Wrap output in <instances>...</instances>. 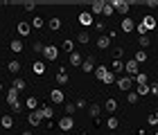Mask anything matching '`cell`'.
Returning <instances> with one entry per match:
<instances>
[{"label":"cell","mask_w":158,"mask_h":135,"mask_svg":"<svg viewBox=\"0 0 158 135\" xmlns=\"http://www.w3.org/2000/svg\"><path fill=\"white\" fill-rule=\"evenodd\" d=\"M106 72H109V68H106V66H97V68H95V79L102 81L104 77H106Z\"/></svg>","instance_id":"26"},{"label":"cell","mask_w":158,"mask_h":135,"mask_svg":"<svg viewBox=\"0 0 158 135\" xmlns=\"http://www.w3.org/2000/svg\"><path fill=\"white\" fill-rule=\"evenodd\" d=\"M30 25L34 27V30H41V27L45 25V20H43L41 16H36V18H32V23H30Z\"/></svg>","instance_id":"32"},{"label":"cell","mask_w":158,"mask_h":135,"mask_svg":"<svg viewBox=\"0 0 158 135\" xmlns=\"http://www.w3.org/2000/svg\"><path fill=\"white\" fill-rule=\"evenodd\" d=\"M77 20H79V25L90 27V25H93V14H90V11H81V14L77 16Z\"/></svg>","instance_id":"7"},{"label":"cell","mask_w":158,"mask_h":135,"mask_svg":"<svg viewBox=\"0 0 158 135\" xmlns=\"http://www.w3.org/2000/svg\"><path fill=\"white\" fill-rule=\"evenodd\" d=\"M138 66H140V63L135 61V59H131V61H127V63H124V70L129 72V77H135V74L140 72V70H138Z\"/></svg>","instance_id":"5"},{"label":"cell","mask_w":158,"mask_h":135,"mask_svg":"<svg viewBox=\"0 0 158 135\" xmlns=\"http://www.w3.org/2000/svg\"><path fill=\"white\" fill-rule=\"evenodd\" d=\"M138 43H140V47H142V50H145V47L152 45V41H149V36H140V38H138Z\"/></svg>","instance_id":"41"},{"label":"cell","mask_w":158,"mask_h":135,"mask_svg":"<svg viewBox=\"0 0 158 135\" xmlns=\"http://www.w3.org/2000/svg\"><path fill=\"white\" fill-rule=\"evenodd\" d=\"M50 101H52V104H63V101H66V97H63V90H59V88L52 90V92H50Z\"/></svg>","instance_id":"9"},{"label":"cell","mask_w":158,"mask_h":135,"mask_svg":"<svg viewBox=\"0 0 158 135\" xmlns=\"http://www.w3.org/2000/svg\"><path fill=\"white\" fill-rule=\"evenodd\" d=\"M23 9H25V11H34V5H32V2H27V5L23 7Z\"/></svg>","instance_id":"50"},{"label":"cell","mask_w":158,"mask_h":135,"mask_svg":"<svg viewBox=\"0 0 158 135\" xmlns=\"http://www.w3.org/2000/svg\"><path fill=\"white\" fill-rule=\"evenodd\" d=\"M95 30H97V32L104 30V23H102V20H97V23H95Z\"/></svg>","instance_id":"49"},{"label":"cell","mask_w":158,"mask_h":135,"mask_svg":"<svg viewBox=\"0 0 158 135\" xmlns=\"http://www.w3.org/2000/svg\"><path fill=\"white\" fill-rule=\"evenodd\" d=\"M113 81H118V79H115V74H113V72H111V70H109V72H106V77H104V79H102V83H106V86H111V83H113Z\"/></svg>","instance_id":"36"},{"label":"cell","mask_w":158,"mask_h":135,"mask_svg":"<svg viewBox=\"0 0 158 135\" xmlns=\"http://www.w3.org/2000/svg\"><path fill=\"white\" fill-rule=\"evenodd\" d=\"M16 101H18V90L11 86L9 90H7V104H9V106H14Z\"/></svg>","instance_id":"16"},{"label":"cell","mask_w":158,"mask_h":135,"mask_svg":"<svg viewBox=\"0 0 158 135\" xmlns=\"http://www.w3.org/2000/svg\"><path fill=\"white\" fill-rule=\"evenodd\" d=\"M149 90H152V95H158V83H152V86H149Z\"/></svg>","instance_id":"48"},{"label":"cell","mask_w":158,"mask_h":135,"mask_svg":"<svg viewBox=\"0 0 158 135\" xmlns=\"http://www.w3.org/2000/svg\"><path fill=\"white\" fill-rule=\"evenodd\" d=\"M61 47L66 50L68 54H73V52H75V43H73V41H70V38H68V41H63V45H61Z\"/></svg>","instance_id":"34"},{"label":"cell","mask_w":158,"mask_h":135,"mask_svg":"<svg viewBox=\"0 0 158 135\" xmlns=\"http://www.w3.org/2000/svg\"><path fill=\"white\" fill-rule=\"evenodd\" d=\"M7 70H9V72H11V74H18V72H20V70H23V63H20L18 59H11L9 63H7Z\"/></svg>","instance_id":"10"},{"label":"cell","mask_w":158,"mask_h":135,"mask_svg":"<svg viewBox=\"0 0 158 135\" xmlns=\"http://www.w3.org/2000/svg\"><path fill=\"white\" fill-rule=\"evenodd\" d=\"M133 59L138 61V63H142V61H147V52H145V50H138V52H135V56H133Z\"/></svg>","instance_id":"37"},{"label":"cell","mask_w":158,"mask_h":135,"mask_svg":"<svg viewBox=\"0 0 158 135\" xmlns=\"http://www.w3.org/2000/svg\"><path fill=\"white\" fill-rule=\"evenodd\" d=\"M147 122L152 124V126H154V124H158V113H152V115L147 117Z\"/></svg>","instance_id":"44"},{"label":"cell","mask_w":158,"mask_h":135,"mask_svg":"<svg viewBox=\"0 0 158 135\" xmlns=\"http://www.w3.org/2000/svg\"><path fill=\"white\" fill-rule=\"evenodd\" d=\"M113 56H115V59H122V56H124V50H122V47H115V54H113Z\"/></svg>","instance_id":"46"},{"label":"cell","mask_w":158,"mask_h":135,"mask_svg":"<svg viewBox=\"0 0 158 135\" xmlns=\"http://www.w3.org/2000/svg\"><path fill=\"white\" fill-rule=\"evenodd\" d=\"M111 41H113L111 36H99V38H97V47H99V50H106V47L111 45Z\"/></svg>","instance_id":"23"},{"label":"cell","mask_w":158,"mask_h":135,"mask_svg":"<svg viewBox=\"0 0 158 135\" xmlns=\"http://www.w3.org/2000/svg\"><path fill=\"white\" fill-rule=\"evenodd\" d=\"M122 70H124V63H122V59H115V61H113V74H115V72H122Z\"/></svg>","instance_id":"35"},{"label":"cell","mask_w":158,"mask_h":135,"mask_svg":"<svg viewBox=\"0 0 158 135\" xmlns=\"http://www.w3.org/2000/svg\"><path fill=\"white\" fill-rule=\"evenodd\" d=\"M48 27H50L52 32H59V30H61V18H50V20H48Z\"/></svg>","instance_id":"24"},{"label":"cell","mask_w":158,"mask_h":135,"mask_svg":"<svg viewBox=\"0 0 158 135\" xmlns=\"http://www.w3.org/2000/svg\"><path fill=\"white\" fill-rule=\"evenodd\" d=\"M41 113H43V119H52L54 117V108H50V106H41Z\"/></svg>","instance_id":"28"},{"label":"cell","mask_w":158,"mask_h":135,"mask_svg":"<svg viewBox=\"0 0 158 135\" xmlns=\"http://www.w3.org/2000/svg\"><path fill=\"white\" fill-rule=\"evenodd\" d=\"M81 70L84 72H93L95 70V56H86L84 63H81Z\"/></svg>","instance_id":"13"},{"label":"cell","mask_w":158,"mask_h":135,"mask_svg":"<svg viewBox=\"0 0 158 135\" xmlns=\"http://www.w3.org/2000/svg\"><path fill=\"white\" fill-rule=\"evenodd\" d=\"M59 129H61V131H73V129H75V119L68 117V115L61 117V119H59Z\"/></svg>","instance_id":"6"},{"label":"cell","mask_w":158,"mask_h":135,"mask_svg":"<svg viewBox=\"0 0 158 135\" xmlns=\"http://www.w3.org/2000/svg\"><path fill=\"white\" fill-rule=\"evenodd\" d=\"M106 126H109V129H111V131H115V129H118V126H120V122H118V119H115V117H113V115H111V117H109V122H106Z\"/></svg>","instance_id":"38"},{"label":"cell","mask_w":158,"mask_h":135,"mask_svg":"<svg viewBox=\"0 0 158 135\" xmlns=\"http://www.w3.org/2000/svg\"><path fill=\"white\" fill-rule=\"evenodd\" d=\"M43 56H45L48 61H56V59H59V47H56V45H45Z\"/></svg>","instance_id":"2"},{"label":"cell","mask_w":158,"mask_h":135,"mask_svg":"<svg viewBox=\"0 0 158 135\" xmlns=\"http://www.w3.org/2000/svg\"><path fill=\"white\" fill-rule=\"evenodd\" d=\"M104 0H95V2H93L90 5V14H93V16H102V14H104Z\"/></svg>","instance_id":"8"},{"label":"cell","mask_w":158,"mask_h":135,"mask_svg":"<svg viewBox=\"0 0 158 135\" xmlns=\"http://www.w3.org/2000/svg\"><path fill=\"white\" fill-rule=\"evenodd\" d=\"M32 50H34V52L39 54V52H43V50H45V45H43L41 41H34V45H32Z\"/></svg>","instance_id":"43"},{"label":"cell","mask_w":158,"mask_h":135,"mask_svg":"<svg viewBox=\"0 0 158 135\" xmlns=\"http://www.w3.org/2000/svg\"><path fill=\"white\" fill-rule=\"evenodd\" d=\"M0 124H2L5 129H11V126H14V117L11 115H2V117H0Z\"/></svg>","instance_id":"30"},{"label":"cell","mask_w":158,"mask_h":135,"mask_svg":"<svg viewBox=\"0 0 158 135\" xmlns=\"http://www.w3.org/2000/svg\"><path fill=\"white\" fill-rule=\"evenodd\" d=\"M9 50H11L14 54H20V52H23V41H20V38H14L11 43H9Z\"/></svg>","instance_id":"17"},{"label":"cell","mask_w":158,"mask_h":135,"mask_svg":"<svg viewBox=\"0 0 158 135\" xmlns=\"http://www.w3.org/2000/svg\"><path fill=\"white\" fill-rule=\"evenodd\" d=\"M25 108L39 110V99H36V97H27V101H25Z\"/></svg>","instance_id":"27"},{"label":"cell","mask_w":158,"mask_h":135,"mask_svg":"<svg viewBox=\"0 0 158 135\" xmlns=\"http://www.w3.org/2000/svg\"><path fill=\"white\" fill-rule=\"evenodd\" d=\"M11 113H23V104H20V101H16V104L11 106Z\"/></svg>","instance_id":"45"},{"label":"cell","mask_w":158,"mask_h":135,"mask_svg":"<svg viewBox=\"0 0 158 135\" xmlns=\"http://www.w3.org/2000/svg\"><path fill=\"white\" fill-rule=\"evenodd\" d=\"M154 135H158V133H154Z\"/></svg>","instance_id":"52"},{"label":"cell","mask_w":158,"mask_h":135,"mask_svg":"<svg viewBox=\"0 0 158 135\" xmlns=\"http://www.w3.org/2000/svg\"><path fill=\"white\" fill-rule=\"evenodd\" d=\"M133 81L138 83V86H145V83H149V77H147V72H138L133 77Z\"/></svg>","instance_id":"21"},{"label":"cell","mask_w":158,"mask_h":135,"mask_svg":"<svg viewBox=\"0 0 158 135\" xmlns=\"http://www.w3.org/2000/svg\"><path fill=\"white\" fill-rule=\"evenodd\" d=\"M27 122H30L32 126H41V122H43V113H41V108H39V110H32L30 115H27Z\"/></svg>","instance_id":"4"},{"label":"cell","mask_w":158,"mask_h":135,"mask_svg":"<svg viewBox=\"0 0 158 135\" xmlns=\"http://www.w3.org/2000/svg\"><path fill=\"white\" fill-rule=\"evenodd\" d=\"M113 11H115V9H113V5H111V2H106V5H104V14H102V16L109 18V16H113Z\"/></svg>","instance_id":"40"},{"label":"cell","mask_w":158,"mask_h":135,"mask_svg":"<svg viewBox=\"0 0 158 135\" xmlns=\"http://www.w3.org/2000/svg\"><path fill=\"white\" fill-rule=\"evenodd\" d=\"M104 110L113 115V113L118 110V101H115V99H106V104H104Z\"/></svg>","instance_id":"18"},{"label":"cell","mask_w":158,"mask_h":135,"mask_svg":"<svg viewBox=\"0 0 158 135\" xmlns=\"http://www.w3.org/2000/svg\"><path fill=\"white\" fill-rule=\"evenodd\" d=\"M142 25L152 32V30H156V18H154V16H145V18H142Z\"/></svg>","instance_id":"20"},{"label":"cell","mask_w":158,"mask_h":135,"mask_svg":"<svg viewBox=\"0 0 158 135\" xmlns=\"http://www.w3.org/2000/svg\"><path fill=\"white\" fill-rule=\"evenodd\" d=\"M68 61H70V66H75V68H81V63H84V56H81V54H79L77 50H75V52L68 56Z\"/></svg>","instance_id":"12"},{"label":"cell","mask_w":158,"mask_h":135,"mask_svg":"<svg viewBox=\"0 0 158 135\" xmlns=\"http://www.w3.org/2000/svg\"><path fill=\"white\" fill-rule=\"evenodd\" d=\"M63 108H66V115H68V117H73V115H75V110H77V106H75V104H66Z\"/></svg>","instance_id":"39"},{"label":"cell","mask_w":158,"mask_h":135,"mask_svg":"<svg viewBox=\"0 0 158 135\" xmlns=\"http://www.w3.org/2000/svg\"><path fill=\"white\" fill-rule=\"evenodd\" d=\"M135 92H138V97H145V95H149V83H145V86H135Z\"/></svg>","instance_id":"31"},{"label":"cell","mask_w":158,"mask_h":135,"mask_svg":"<svg viewBox=\"0 0 158 135\" xmlns=\"http://www.w3.org/2000/svg\"><path fill=\"white\" fill-rule=\"evenodd\" d=\"M16 30H18V34H20V36H30V32H32V25H30V23H25V20H20Z\"/></svg>","instance_id":"14"},{"label":"cell","mask_w":158,"mask_h":135,"mask_svg":"<svg viewBox=\"0 0 158 135\" xmlns=\"http://www.w3.org/2000/svg\"><path fill=\"white\" fill-rule=\"evenodd\" d=\"M23 135H32V131H23Z\"/></svg>","instance_id":"51"},{"label":"cell","mask_w":158,"mask_h":135,"mask_svg":"<svg viewBox=\"0 0 158 135\" xmlns=\"http://www.w3.org/2000/svg\"><path fill=\"white\" fill-rule=\"evenodd\" d=\"M34 74H39V77H43V74H45V63H43V61H34Z\"/></svg>","instance_id":"19"},{"label":"cell","mask_w":158,"mask_h":135,"mask_svg":"<svg viewBox=\"0 0 158 135\" xmlns=\"http://www.w3.org/2000/svg\"><path fill=\"white\" fill-rule=\"evenodd\" d=\"M138 99H140V97H138V92H135V90L127 92V101H129V104H138Z\"/></svg>","instance_id":"33"},{"label":"cell","mask_w":158,"mask_h":135,"mask_svg":"<svg viewBox=\"0 0 158 135\" xmlns=\"http://www.w3.org/2000/svg\"><path fill=\"white\" fill-rule=\"evenodd\" d=\"M25 86H27V81L23 79V77H16V79H14V88H16L18 92H20V90H25Z\"/></svg>","instance_id":"29"},{"label":"cell","mask_w":158,"mask_h":135,"mask_svg":"<svg viewBox=\"0 0 158 135\" xmlns=\"http://www.w3.org/2000/svg\"><path fill=\"white\" fill-rule=\"evenodd\" d=\"M120 27H122V32L131 34V32L135 30V23H133V18H129V16H127V18H122V25H120Z\"/></svg>","instance_id":"11"},{"label":"cell","mask_w":158,"mask_h":135,"mask_svg":"<svg viewBox=\"0 0 158 135\" xmlns=\"http://www.w3.org/2000/svg\"><path fill=\"white\" fill-rule=\"evenodd\" d=\"M99 113H102V106H99V104H90V106H88V115H90V117L97 119Z\"/></svg>","instance_id":"22"},{"label":"cell","mask_w":158,"mask_h":135,"mask_svg":"<svg viewBox=\"0 0 158 135\" xmlns=\"http://www.w3.org/2000/svg\"><path fill=\"white\" fill-rule=\"evenodd\" d=\"M113 9H115L118 14H120V16H124L127 18V14H129V7H131V5H129V2H122V0H113Z\"/></svg>","instance_id":"3"},{"label":"cell","mask_w":158,"mask_h":135,"mask_svg":"<svg viewBox=\"0 0 158 135\" xmlns=\"http://www.w3.org/2000/svg\"><path fill=\"white\" fill-rule=\"evenodd\" d=\"M88 41H90V34L86 32V30H81V32L77 34V43H81V45H86V43H88Z\"/></svg>","instance_id":"25"},{"label":"cell","mask_w":158,"mask_h":135,"mask_svg":"<svg viewBox=\"0 0 158 135\" xmlns=\"http://www.w3.org/2000/svg\"><path fill=\"white\" fill-rule=\"evenodd\" d=\"M54 79H56V83H59V86H66V83H68V72H66L63 68H59V70H56V77H54Z\"/></svg>","instance_id":"15"},{"label":"cell","mask_w":158,"mask_h":135,"mask_svg":"<svg viewBox=\"0 0 158 135\" xmlns=\"http://www.w3.org/2000/svg\"><path fill=\"white\" fill-rule=\"evenodd\" d=\"M135 32H138L140 36H147V32H149V30H147V27L142 25V23H138V25H135Z\"/></svg>","instance_id":"42"},{"label":"cell","mask_w":158,"mask_h":135,"mask_svg":"<svg viewBox=\"0 0 158 135\" xmlns=\"http://www.w3.org/2000/svg\"><path fill=\"white\" fill-rule=\"evenodd\" d=\"M75 106H77V108H86V99H77Z\"/></svg>","instance_id":"47"},{"label":"cell","mask_w":158,"mask_h":135,"mask_svg":"<svg viewBox=\"0 0 158 135\" xmlns=\"http://www.w3.org/2000/svg\"><path fill=\"white\" fill-rule=\"evenodd\" d=\"M115 83H118V88H120V90L131 92V88H133V83H135V81H133V77H129V74H127V77H120Z\"/></svg>","instance_id":"1"}]
</instances>
